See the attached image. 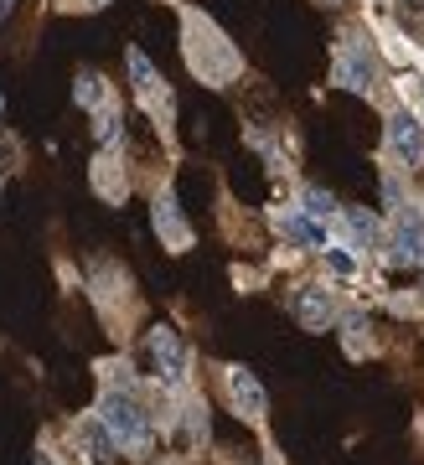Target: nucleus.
I'll use <instances>...</instances> for the list:
<instances>
[{"label":"nucleus","instance_id":"f257e3e1","mask_svg":"<svg viewBox=\"0 0 424 465\" xmlns=\"http://www.w3.org/2000/svg\"><path fill=\"white\" fill-rule=\"evenodd\" d=\"M186 62H192V73L208 78V83H228L243 67V58L233 52V42L212 27L208 16H192V11H186Z\"/></svg>","mask_w":424,"mask_h":465},{"label":"nucleus","instance_id":"f03ea898","mask_svg":"<svg viewBox=\"0 0 424 465\" xmlns=\"http://www.w3.org/2000/svg\"><path fill=\"white\" fill-rule=\"evenodd\" d=\"M98 419L109 424V434L120 439L124 450H140V445L151 439V414L140 408V399H135L130 388H109V393L98 399Z\"/></svg>","mask_w":424,"mask_h":465},{"label":"nucleus","instance_id":"7ed1b4c3","mask_svg":"<svg viewBox=\"0 0 424 465\" xmlns=\"http://www.w3.org/2000/svg\"><path fill=\"white\" fill-rule=\"evenodd\" d=\"M373 78H378L373 52H367L357 36H342V47H336V58H332V83L347 93H373Z\"/></svg>","mask_w":424,"mask_h":465},{"label":"nucleus","instance_id":"20e7f679","mask_svg":"<svg viewBox=\"0 0 424 465\" xmlns=\"http://www.w3.org/2000/svg\"><path fill=\"white\" fill-rule=\"evenodd\" d=\"M145 352H151V362H155V372H161V383H166V388H182V383H186V341L177 337L171 326H151Z\"/></svg>","mask_w":424,"mask_h":465},{"label":"nucleus","instance_id":"39448f33","mask_svg":"<svg viewBox=\"0 0 424 465\" xmlns=\"http://www.w3.org/2000/svg\"><path fill=\"white\" fill-rule=\"evenodd\" d=\"M223 388H228V403L239 408L248 424H264V414H270V393H264V383H259L254 372L233 362V368L223 372Z\"/></svg>","mask_w":424,"mask_h":465},{"label":"nucleus","instance_id":"423d86ee","mask_svg":"<svg viewBox=\"0 0 424 465\" xmlns=\"http://www.w3.org/2000/svg\"><path fill=\"white\" fill-rule=\"evenodd\" d=\"M130 78H135V93H140V104L145 109H161V120H171V89H166V78L151 67V58L140 52V47H130Z\"/></svg>","mask_w":424,"mask_h":465},{"label":"nucleus","instance_id":"0eeeda50","mask_svg":"<svg viewBox=\"0 0 424 465\" xmlns=\"http://www.w3.org/2000/svg\"><path fill=\"white\" fill-rule=\"evenodd\" d=\"M389 151L404 160V166H424V120L409 114V109H394L389 114Z\"/></svg>","mask_w":424,"mask_h":465},{"label":"nucleus","instance_id":"6e6552de","mask_svg":"<svg viewBox=\"0 0 424 465\" xmlns=\"http://www.w3.org/2000/svg\"><path fill=\"white\" fill-rule=\"evenodd\" d=\"M151 222H155V238L171 248V253H186V248H192V222L182 217V207H177V197H171V191H161V197H155Z\"/></svg>","mask_w":424,"mask_h":465},{"label":"nucleus","instance_id":"1a4fd4ad","mask_svg":"<svg viewBox=\"0 0 424 465\" xmlns=\"http://www.w3.org/2000/svg\"><path fill=\"white\" fill-rule=\"evenodd\" d=\"M290 310H295V321H301L305 331H326L336 321L332 290H321V284H301V290L290 295Z\"/></svg>","mask_w":424,"mask_h":465},{"label":"nucleus","instance_id":"9d476101","mask_svg":"<svg viewBox=\"0 0 424 465\" xmlns=\"http://www.w3.org/2000/svg\"><path fill=\"white\" fill-rule=\"evenodd\" d=\"M279 238H290L295 248H316V253H321V248H332V244H326V228H321V217L301 213V207L279 217Z\"/></svg>","mask_w":424,"mask_h":465},{"label":"nucleus","instance_id":"9b49d317","mask_svg":"<svg viewBox=\"0 0 424 465\" xmlns=\"http://www.w3.org/2000/svg\"><path fill=\"white\" fill-rule=\"evenodd\" d=\"M389 248H394L398 264H420V259H424V222H414V217H398L394 233H389Z\"/></svg>","mask_w":424,"mask_h":465},{"label":"nucleus","instance_id":"f8f14e48","mask_svg":"<svg viewBox=\"0 0 424 465\" xmlns=\"http://www.w3.org/2000/svg\"><path fill=\"white\" fill-rule=\"evenodd\" d=\"M78 439H83V450H89L93 461H104V455H114V445H120V439L109 434V424H104L98 414H93V419H83V424H78Z\"/></svg>","mask_w":424,"mask_h":465},{"label":"nucleus","instance_id":"ddd939ff","mask_svg":"<svg viewBox=\"0 0 424 465\" xmlns=\"http://www.w3.org/2000/svg\"><path fill=\"white\" fill-rule=\"evenodd\" d=\"M342 331H347V357H373V337H367V331H373V326H367V315H347V321H342Z\"/></svg>","mask_w":424,"mask_h":465},{"label":"nucleus","instance_id":"4468645a","mask_svg":"<svg viewBox=\"0 0 424 465\" xmlns=\"http://www.w3.org/2000/svg\"><path fill=\"white\" fill-rule=\"evenodd\" d=\"M347 233H352L363 248H378V244H383V228H378V217H367V213H347Z\"/></svg>","mask_w":424,"mask_h":465},{"label":"nucleus","instance_id":"2eb2a0df","mask_svg":"<svg viewBox=\"0 0 424 465\" xmlns=\"http://www.w3.org/2000/svg\"><path fill=\"white\" fill-rule=\"evenodd\" d=\"M301 213L332 217L336 213V197H332V191H321V186H301Z\"/></svg>","mask_w":424,"mask_h":465},{"label":"nucleus","instance_id":"dca6fc26","mask_svg":"<svg viewBox=\"0 0 424 465\" xmlns=\"http://www.w3.org/2000/svg\"><path fill=\"white\" fill-rule=\"evenodd\" d=\"M78 104H83V109H104V104H109V93H104V78H98V73H83V78H78Z\"/></svg>","mask_w":424,"mask_h":465},{"label":"nucleus","instance_id":"f3484780","mask_svg":"<svg viewBox=\"0 0 424 465\" xmlns=\"http://www.w3.org/2000/svg\"><path fill=\"white\" fill-rule=\"evenodd\" d=\"M321 259H326V269H332L336 279H352V275H357V259H352L347 248H321Z\"/></svg>","mask_w":424,"mask_h":465},{"label":"nucleus","instance_id":"a211bd4d","mask_svg":"<svg viewBox=\"0 0 424 465\" xmlns=\"http://www.w3.org/2000/svg\"><path fill=\"white\" fill-rule=\"evenodd\" d=\"M98 140H120V104L98 109Z\"/></svg>","mask_w":424,"mask_h":465},{"label":"nucleus","instance_id":"6ab92c4d","mask_svg":"<svg viewBox=\"0 0 424 465\" xmlns=\"http://www.w3.org/2000/svg\"><path fill=\"white\" fill-rule=\"evenodd\" d=\"M409 5H420V11H424V0H409Z\"/></svg>","mask_w":424,"mask_h":465},{"label":"nucleus","instance_id":"aec40b11","mask_svg":"<svg viewBox=\"0 0 424 465\" xmlns=\"http://www.w3.org/2000/svg\"><path fill=\"white\" fill-rule=\"evenodd\" d=\"M326 5H342V0H326Z\"/></svg>","mask_w":424,"mask_h":465}]
</instances>
